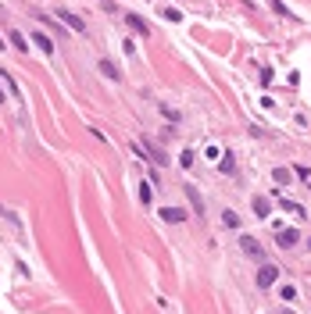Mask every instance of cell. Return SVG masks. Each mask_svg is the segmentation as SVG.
<instances>
[{"label": "cell", "mask_w": 311, "mask_h": 314, "mask_svg": "<svg viewBox=\"0 0 311 314\" xmlns=\"http://www.w3.org/2000/svg\"><path fill=\"white\" fill-rule=\"evenodd\" d=\"M275 279H279V268H275V264H261V272H258V286H261V289H269V286H275Z\"/></svg>", "instance_id": "obj_1"}, {"label": "cell", "mask_w": 311, "mask_h": 314, "mask_svg": "<svg viewBox=\"0 0 311 314\" xmlns=\"http://www.w3.org/2000/svg\"><path fill=\"white\" fill-rule=\"evenodd\" d=\"M57 18H61L68 29H72V33H86V25H82V18H76V14H72V11H57Z\"/></svg>", "instance_id": "obj_2"}, {"label": "cell", "mask_w": 311, "mask_h": 314, "mask_svg": "<svg viewBox=\"0 0 311 314\" xmlns=\"http://www.w3.org/2000/svg\"><path fill=\"white\" fill-rule=\"evenodd\" d=\"M297 239H301L297 229H279V232H275V243H279V246H297Z\"/></svg>", "instance_id": "obj_3"}, {"label": "cell", "mask_w": 311, "mask_h": 314, "mask_svg": "<svg viewBox=\"0 0 311 314\" xmlns=\"http://www.w3.org/2000/svg\"><path fill=\"white\" fill-rule=\"evenodd\" d=\"M161 218L172 221V225H179V221H186V211H183V207H165V211H161Z\"/></svg>", "instance_id": "obj_4"}, {"label": "cell", "mask_w": 311, "mask_h": 314, "mask_svg": "<svg viewBox=\"0 0 311 314\" xmlns=\"http://www.w3.org/2000/svg\"><path fill=\"white\" fill-rule=\"evenodd\" d=\"M240 246H243V253H250V257H258V261H261V246H258V239L240 236Z\"/></svg>", "instance_id": "obj_5"}, {"label": "cell", "mask_w": 311, "mask_h": 314, "mask_svg": "<svg viewBox=\"0 0 311 314\" xmlns=\"http://www.w3.org/2000/svg\"><path fill=\"white\" fill-rule=\"evenodd\" d=\"M269 211H272V200L269 197H254V214L258 218H269Z\"/></svg>", "instance_id": "obj_6"}, {"label": "cell", "mask_w": 311, "mask_h": 314, "mask_svg": "<svg viewBox=\"0 0 311 314\" xmlns=\"http://www.w3.org/2000/svg\"><path fill=\"white\" fill-rule=\"evenodd\" d=\"M33 43L43 50V54H54V39L50 36H43V33H33Z\"/></svg>", "instance_id": "obj_7"}, {"label": "cell", "mask_w": 311, "mask_h": 314, "mask_svg": "<svg viewBox=\"0 0 311 314\" xmlns=\"http://www.w3.org/2000/svg\"><path fill=\"white\" fill-rule=\"evenodd\" d=\"M125 22H129L132 29H136V33H140V36H147V33H151V29H147V22L140 18V14H125Z\"/></svg>", "instance_id": "obj_8"}, {"label": "cell", "mask_w": 311, "mask_h": 314, "mask_svg": "<svg viewBox=\"0 0 311 314\" xmlns=\"http://www.w3.org/2000/svg\"><path fill=\"white\" fill-rule=\"evenodd\" d=\"M100 71H104V75H108V79H115V82L122 79V71H118V68H115L111 61H100Z\"/></svg>", "instance_id": "obj_9"}, {"label": "cell", "mask_w": 311, "mask_h": 314, "mask_svg": "<svg viewBox=\"0 0 311 314\" xmlns=\"http://www.w3.org/2000/svg\"><path fill=\"white\" fill-rule=\"evenodd\" d=\"M283 200V197H279ZM283 211H290V214H297V218H304V207L297 204V200H283Z\"/></svg>", "instance_id": "obj_10"}, {"label": "cell", "mask_w": 311, "mask_h": 314, "mask_svg": "<svg viewBox=\"0 0 311 314\" xmlns=\"http://www.w3.org/2000/svg\"><path fill=\"white\" fill-rule=\"evenodd\" d=\"M161 18H168V22H183V11H179V7H165V11H161Z\"/></svg>", "instance_id": "obj_11"}, {"label": "cell", "mask_w": 311, "mask_h": 314, "mask_svg": "<svg viewBox=\"0 0 311 314\" xmlns=\"http://www.w3.org/2000/svg\"><path fill=\"white\" fill-rule=\"evenodd\" d=\"M272 178H275L279 186H286V182H290V172H286V168H275V172H272Z\"/></svg>", "instance_id": "obj_12"}, {"label": "cell", "mask_w": 311, "mask_h": 314, "mask_svg": "<svg viewBox=\"0 0 311 314\" xmlns=\"http://www.w3.org/2000/svg\"><path fill=\"white\" fill-rule=\"evenodd\" d=\"M11 43H14V47H18L22 54H25V47H29V43H25V36H22V33H11Z\"/></svg>", "instance_id": "obj_13"}, {"label": "cell", "mask_w": 311, "mask_h": 314, "mask_svg": "<svg viewBox=\"0 0 311 314\" xmlns=\"http://www.w3.org/2000/svg\"><path fill=\"white\" fill-rule=\"evenodd\" d=\"M297 178H301V182H308V186H311V168H304V164H297Z\"/></svg>", "instance_id": "obj_14"}, {"label": "cell", "mask_w": 311, "mask_h": 314, "mask_svg": "<svg viewBox=\"0 0 311 314\" xmlns=\"http://www.w3.org/2000/svg\"><path fill=\"white\" fill-rule=\"evenodd\" d=\"M222 218H226V225H233V229L240 225V214H236V211H226V214H222Z\"/></svg>", "instance_id": "obj_15"}, {"label": "cell", "mask_w": 311, "mask_h": 314, "mask_svg": "<svg viewBox=\"0 0 311 314\" xmlns=\"http://www.w3.org/2000/svg\"><path fill=\"white\" fill-rule=\"evenodd\" d=\"M222 172H226V175H233V172H236V164H233V154H226V161H222Z\"/></svg>", "instance_id": "obj_16"}, {"label": "cell", "mask_w": 311, "mask_h": 314, "mask_svg": "<svg viewBox=\"0 0 311 314\" xmlns=\"http://www.w3.org/2000/svg\"><path fill=\"white\" fill-rule=\"evenodd\" d=\"M269 4H272V11H275V14H290V11H286V4H283V0H269Z\"/></svg>", "instance_id": "obj_17"}, {"label": "cell", "mask_w": 311, "mask_h": 314, "mask_svg": "<svg viewBox=\"0 0 311 314\" xmlns=\"http://www.w3.org/2000/svg\"><path fill=\"white\" fill-rule=\"evenodd\" d=\"M179 164H183V168H190V164H194V150H183V157H179Z\"/></svg>", "instance_id": "obj_18"}, {"label": "cell", "mask_w": 311, "mask_h": 314, "mask_svg": "<svg viewBox=\"0 0 311 314\" xmlns=\"http://www.w3.org/2000/svg\"><path fill=\"white\" fill-rule=\"evenodd\" d=\"M140 200H143V204H151V186H147V182L140 186Z\"/></svg>", "instance_id": "obj_19"}, {"label": "cell", "mask_w": 311, "mask_h": 314, "mask_svg": "<svg viewBox=\"0 0 311 314\" xmlns=\"http://www.w3.org/2000/svg\"><path fill=\"white\" fill-rule=\"evenodd\" d=\"M186 193H190V200H194V204H197V211H200L204 204H200V197H197V189H194V186H186Z\"/></svg>", "instance_id": "obj_20"}, {"label": "cell", "mask_w": 311, "mask_h": 314, "mask_svg": "<svg viewBox=\"0 0 311 314\" xmlns=\"http://www.w3.org/2000/svg\"><path fill=\"white\" fill-rule=\"evenodd\" d=\"M0 100H4V89H0Z\"/></svg>", "instance_id": "obj_21"}, {"label": "cell", "mask_w": 311, "mask_h": 314, "mask_svg": "<svg viewBox=\"0 0 311 314\" xmlns=\"http://www.w3.org/2000/svg\"><path fill=\"white\" fill-rule=\"evenodd\" d=\"M283 314H293V311H283Z\"/></svg>", "instance_id": "obj_22"}, {"label": "cell", "mask_w": 311, "mask_h": 314, "mask_svg": "<svg viewBox=\"0 0 311 314\" xmlns=\"http://www.w3.org/2000/svg\"><path fill=\"white\" fill-rule=\"evenodd\" d=\"M0 47H4V43H0Z\"/></svg>", "instance_id": "obj_23"}, {"label": "cell", "mask_w": 311, "mask_h": 314, "mask_svg": "<svg viewBox=\"0 0 311 314\" xmlns=\"http://www.w3.org/2000/svg\"><path fill=\"white\" fill-rule=\"evenodd\" d=\"M308 246H311V243H308Z\"/></svg>", "instance_id": "obj_24"}]
</instances>
